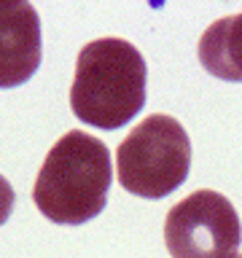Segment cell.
<instances>
[{"instance_id":"cell-1","label":"cell","mask_w":242,"mask_h":258,"mask_svg":"<svg viewBox=\"0 0 242 258\" xmlns=\"http://www.w3.org/2000/svg\"><path fill=\"white\" fill-rule=\"evenodd\" d=\"M110 180L113 167L105 143L73 129L51 145L43 159L32 199L51 223L78 226L102 213Z\"/></svg>"},{"instance_id":"cell-2","label":"cell","mask_w":242,"mask_h":258,"mask_svg":"<svg viewBox=\"0 0 242 258\" xmlns=\"http://www.w3.org/2000/svg\"><path fill=\"white\" fill-rule=\"evenodd\" d=\"M145 105L143 54L124 38H97L78 51L70 108L89 126L118 129Z\"/></svg>"},{"instance_id":"cell-3","label":"cell","mask_w":242,"mask_h":258,"mask_svg":"<svg viewBox=\"0 0 242 258\" xmlns=\"http://www.w3.org/2000/svg\"><path fill=\"white\" fill-rule=\"evenodd\" d=\"M191 140L183 124L164 113L143 118L116 148V175L129 194L161 199L186 180Z\"/></svg>"},{"instance_id":"cell-4","label":"cell","mask_w":242,"mask_h":258,"mask_svg":"<svg viewBox=\"0 0 242 258\" xmlns=\"http://www.w3.org/2000/svg\"><path fill=\"white\" fill-rule=\"evenodd\" d=\"M242 226L223 194L199 188L167 213L164 242L172 258H234Z\"/></svg>"},{"instance_id":"cell-5","label":"cell","mask_w":242,"mask_h":258,"mask_svg":"<svg viewBox=\"0 0 242 258\" xmlns=\"http://www.w3.org/2000/svg\"><path fill=\"white\" fill-rule=\"evenodd\" d=\"M40 64V19L27 0H0V89L22 86Z\"/></svg>"},{"instance_id":"cell-6","label":"cell","mask_w":242,"mask_h":258,"mask_svg":"<svg viewBox=\"0 0 242 258\" xmlns=\"http://www.w3.org/2000/svg\"><path fill=\"white\" fill-rule=\"evenodd\" d=\"M199 62L221 81H242V14L223 16L202 32Z\"/></svg>"},{"instance_id":"cell-7","label":"cell","mask_w":242,"mask_h":258,"mask_svg":"<svg viewBox=\"0 0 242 258\" xmlns=\"http://www.w3.org/2000/svg\"><path fill=\"white\" fill-rule=\"evenodd\" d=\"M14 202H16V194L11 188V183L0 175V226L8 221V215H11V210H14Z\"/></svg>"},{"instance_id":"cell-8","label":"cell","mask_w":242,"mask_h":258,"mask_svg":"<svg viewBox=\"0 0 242 258\" xmlns=\"http://www.w3.org/2000/svg\"><path fill=\"white\" fill-rule=\"evenodd\" d=\"M234 258H242V255H239V253H237V255H234Z\"/></svg>"}]
</instances>
